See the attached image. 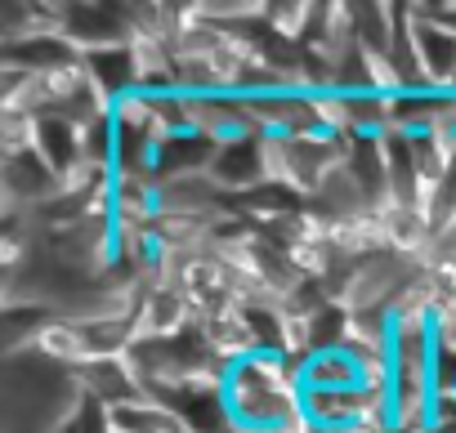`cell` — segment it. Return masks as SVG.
<instances>
[{"instance_id":"obj_1","label":"cell","mask_w":456,"mask_h":433,"mask_svg":"<svg viewBox=\"0 0 456 433\" xmlns=\"http://www.w3.org/2000/svg\"><path fill=\"white\" fill-rule=\"evenodd\" d=\"M228 424L247 433H278L296 424L300 411V366L282 353H256L238 366H228L224 380Z\"/></svg>"},{"instance_id":"obj_2","label":"cell","mask_w":456,"mask_h":433,"mask_svg":"<svg viewBox=\"0 0 456 433\" xmlns=\"http://www.w3.org/2000/svg\"><path fill=\"white\" fill-rule=\"evenodd\" d=\"M210 183L219 188V196L238 201L260 192L265 183H273V165H269V139L265 134H242V139H228L215 148L210 156Z\"/></svg>"},{"instance_id":"obj_3","label":"cell","mask_w":456,"mask_h":433,"mask_svg":"<svg viewBox=\"0 0 456 433\" xmlns=\"http://www.w3.org/2000/svg\"><path fill=\"white\" fill-rule=\"evenodd\" d=\"M407 32L420 63V76L434 94H452L456 81V28L438 23L425 5H407Z\"/></svg>"},{"instance_id":"obj_4","label":"cell","mask_w":456,"mask_h":433,"mask_svg":"<svg viewBox=\"0 0 456 433\" xmlns=\"http://www.w3.org/2000/svg\"><path fill=\"white\" fill-rule=\"evenodd\" d=\"M0 192H5V210L19 214H37L41 205H50L63 192V174L32 148V152H14L0 165Z\"/></svg>"},{"instance_id":"obj_5","label":"cell","mask_w":456,"mask_h":433,"mask_svg":"<svg viewBox=\"0 0 456 433\" xmlns=\"http://www.w3.org/2000/svg\"><path fill=\"white\" fill-rule=\"evenodd\" d=\"M63 36L81 50H112V45H130V14L126 5H94V0H77V5H63Z\"/></svg>"},{"instance_id":"obj_6","label":"cell","mask_w":456,"mask_h":433,"mask_svg":"<svg viewBox=\"0 0 456 433\" xmlns=\"http://www.w3.org/2000/svg\"><path fill=\"white\" fill-rule=\"evenodd\" d=\"M134 326H139V340H175V335L197 326V309L188 304L179 282H157L143 295V304L134 313Z\"/></svg>"},{"instance_id":"obj_7","label":"cell","mask_w":456,"mask_h":433,"mask_svg":"<svg viewBox=\"0 0 456 433\" xmlns=\"http://www.w3.org/2000/svg\"><path fill=\"white\" fill-rule=\"evenodd\" d=\"M77 384L86 397H94L99 406H126V402H139L148 397L143 380L134 375L130 357H94V362H81L77 366Z\"/></svg>"},{"instance_id":"obj_8","label":"cell","mask_w":456,"mask_h":433,"mask_svg":"<svg viewBox=\"0 0 456 433\" xmlns=\"http://www.w3.org/2000/svg\"><path fill=\"white\" fill-rule=\"evenodd\" d=\"M37 152L59 174H72L77 165H86V125L72 121V116H41V125H37Z\"/></svg>"},{"instance_id":"obj_9","label":"cell","mask_w":456,"mask_h":433,"mask_svg":"<svg viewBox=\"0 0 456 433\" xmlns=\"http://www.w3.org/2000/svg\"><path fill=\"white\" fill-rule=\"evenodd\" d=\"M201 335H206L210 353H215L219 362H228V366H238V362H247V357L260 353V340H256V331H251V322H247L242 309L201 322Z\"/></svg>"},{"instance_id":"obj_10","label":"cell","mask_w":456,"mask_h":433,"mask_svg":"<svg viewBox=\"0 0 456 433\" xmlns=\"http://www.w3.org/2000/svg\"><path fill=\"white\" fill-rule=\"evenodd\" d=\"M362 371L345 349H322L300 362V389H358Z\"/></svg>"},{"instance_id":"obj_11","label":"cell","mask_w":456,"mask_h":433,"mask_svg":"<svg viewBox=\"0 0 456 433\" xmlns=\"http://www.w3.org/2000/svg\"><path fill=\"white\" fill-rule=\"evenodd\" d=\"M28 349L41 353V357L54 362V366H68V371H77V366L86 362V340H81L77 322H68V317H50Z\"/></svg>"},{"instance_id":"obj_12","label":"cell","mask_w":456,"mask_h":433,"mask_svg":"<svg viewBox=\"0 0 456 433\" xmlns=\"http://www.w3.org/2000/svg\"><path fill=\"white\" fill-rule=\"evenodd\" d=\"M37 125H41V116H32V112H0V152L5 156L32 152L37 148Z\"/></svg>"}]
</instances>
